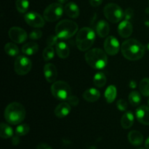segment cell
Returning a JSON list of instances; mask_svg holds the SVG:
<instances>
[{"mask_svg": "<svg viewBox=\"0 0 149 149\" xmlns=\"http://www.w3.org/2000/svg\"><path fill=\"white\" fill-rule=\"evenodd\" d=\"M122 53L126 59L130 61H138L145 55L144 45L139 41L130 39L124 42L121 47Z\"/></svg>", "mask_w": 149, "mask_h": 149, "instance_id": "1", "label": "cell"}, {"mask_svg": "<svg viewBox=\"0 0 149 149\" xmlns=\"http://www.w3.org/2000/svg\"><path fill=\"white\" fill-rule=\"evenodd\" d=\"M4 115V119L8 123L13 125H19L25 119L26 110L20 103L13 102L6 107Z\"/></svg>", "mask_w": 149, "mask_h": 149, "instance_id": "2", "label": "cell"}, {"mask_svg": "<svg viewBox=\"0 0 149 149\" xmlns=\"http://www.w3.org/2000/svg\"><path fill=\"white\" fill-rule=\"evenodd\" d=\"M85 61L93 68L101 70L107 65L108 58L104 51L98 48H94L86 52Z\"/></svg>", "mask_w": 149, "mask_h": 149, "instance_id": "3", "label": "cell"}, {"mask_svg": "<svg viewBox=\"0 0 149 149\" xmlns=\"http://www.w3.org/2000/svg\"><path fill=\"white\" fill-rule=\"evenodd\" d=\"M95 33L94 31L88 27H84L79 31L76 37V43L78 49L81 51H87L94 44Z\"/></svg>", "mask_w": 149, "mask_h": 149, "instance_id": "4", "label": "cell"}, {"mask_svg": "<svg viewBox=\"0 0 149 149\" xmlns=\"http://www.w3.org/2000/svg\"><path fill=\"white\" fill-rule=\"evenodd\" d=\"M78 31V25L70 20L60 21L55 27V33L61 39H68L72 37Z\"/></svg>", "mask_w": 149, "mask_h": 149, "instance_id": "5", "label": "cell"}, {"mask_svg": "<svg viewBox=\"0 0 149 149\" xmlns=\"http://www.w3.org/2000/svg\"><path fill=\"white\" fill-rule=\"evenodd\" d=\"M51 93L56 99L66 100L71 95V87L65 81H57L51 87Z\"/></svg>", "mask_w": 149, "mask_h": 149, "instance_id": "6", "label": "cell"}, {"mask_svg": "<svg viewBox=\"0 0 149 149\" xmlns=\"http://www.w3.org/2000/svg\"><path fill=\"white\" fill-rule=\"evenodd\" d=\"M105 17L109 21L113 23H119L124 17V12L122 9L116 4H108L103 10Z\"/></svg>", "mask_w": 149, "mask_h": 149, "instance_id": "7", "label": "cell"}, {"mask_svg": "<svg viewBox=\"0 0 149 149\" xmlns=\"http://www.w3.org/2000/svg\"><path fill=\"white\" fill-rule=\"evenodd\" d=\"M64 8L60 3H52L49 4L44 11V18L48 22H55L62 17Z\"/></svg>", "mask_w": 149, "mask_h": 149, "instance_id": "8", "label": "cell"}, {"mask_svg": "<svg viewBox=\"0 0 149 149\" xmlns=\"http://www.w3.org/2000/svg\"><path fill=\"white\" fill-rule=\"evenodd\" d=\"M31 61L26 56H18L15 61V71L18 75L23 76L27 74L31 71Z\"/></svg>", "mask_w": 149, "mask_h": 149, "instance_id": "9", "label": "cell"}, {"mask_svg": "<svg viewBox=\"0 0 149 149\" xmlns=\"http://www.w3.org/2000/svg\"><path fill=\"white\" fill-rule=\"evenodd\" d=\"M26 23L33 28H42L45 26V18L42 17L39 13L34 12L28 13L24 17Z\"/></svg>", "mask_w": 149, "mask_h": 149, "instance_id": "10", "label": "cell"}, {"mask_svg": "<svg viewBox=\"0 0 149 149\" xmlns=\"http://www.w3.org/2000/svg\"><path fill=\"white\" fill-rule=\"evenodd\" d=\"M120 45L116 37L109 36L105 39L104 49L107 54L110 55H115L119 52Z\"/></svg>", "mask_w": 149, "mask_h": 149, "instance_id": "11", "label": "cell"}, {"mask_svg": "<svg viewBox=\"0 0 149 149\" xmlns=\"http://www.w3.org/2000/svg\"><path fill=\"white\" fill-rule=\"evenodd\" d=\"M8 34L12 41L17 44L23 43L28 38L26 31L20 27H12L9 30Z\"/></svg>", "mask_w": 149, "mask_h": 149, "instance_id": "12", "label": "cell"}, {"mask_svg": "<svg viewBox=\"0 0 149 149\" xmlns=\"http://www.w3.org/2000/svg\"><path fill=\"white\" fill-rule=\"evenodd\" d=\"M44 74L48 82L54 83L58 77V70L54 64L47 63L44 67Z\"/></svg>", "mask_w": 149, "mask_h": 149, "instance_id": "13", "label": "cell"}, {"mask_svg": "<svg viewBox=\"0 0 149 149\" xmlns=\"http://www.w3.org/2000/svg\"><path fill=\"white\" fill-rule=\"evenodd\" d=\"M138 122L144 125H149V107L146 106H141L138 108L135 112Z\"/></svg>", "mask_w": 149, "mask_h": 149, "instance_id": "14", "label": "cell"}, {"mask_svg": "<svg viewBox=\"0 0 149 149\" xmlns=\"http://www.w3.org/2000/svg\"><path fill=\"white\" fill-rule=\"evenodd\" d=\"M133 31L132 25L129 20H123L118 27V33L122 38H128Z\"/></svg>", "mask_w": 149, "mask_h": 149, "instance_id": "15", "label": "cell"}, {"mask_svg": "<svg viewBox=\"0 0 149 149\" xmlns=\"http://www.w3.org/2000/svg\"><path fill=\"white\" fill-rule=\"evenodd\" d=\"M64 12L68 17L71 18H77L79 15V8L76 3L68 2L64 7Z\"/></svg>", "mask_w": 149, "mask_h": 149, "instance_id": "16", "label": "cell"}, {"mask_svg": "<svg viewBox=\"0 0 149 149\" xmlns=\"http://www.w3.org/2000/svg\"><path fill=\"white\" fill-rule=\"evenodd\" d=\"M71 112V105L68 103H61L55 109V114L58 118H63Z\"/></svg>", "mask_w": 149, "mask_h": 149, "instance_id": "17", "label": "cell"}, {"mask_svg": "<svg viewBox=\"0 0 149 149\" xmlns=\"http://www.w3.org/2000/svg\"><path fill=\"white\" fill-rule=\"evenodd\" d=\"M128 141L132 145L138 146L141 145L143 142V136L142 134L137 130L130 131L128 134Z\"/></svg>", "mask_w": 149, "mask_h": 149, "instance_id": "18", "label": "cell"}, {"mask_svg": "<svg viewBox=\"0 0 149 149\" xmlns=\"http://www.w3.org/2000/svg\"><path fill=\"white\" fill-rule=\"evenodd\" d=\"M100 93L97 89L90 88L86 90L83 93V97L85 100L88 102H95L100 98Z\"/></svg>", "mask_w": 149, "mask_h": 149, "instance_id": "19", "label": "cell"}, {"mask_svg": "<svg viewBox=\"0 0 149 149\" xmlns=\"http://www.w3.org/2000/svg\"><path fill=\"white\" fill-rule=\"evenodd\" d=\"M96 31H97V35L100 37L104 38L109 35V31H110V27L109 24L105 20H101L97 23L96 26Z\"/></svg>", "mask_w": 149, "mask_h": 149, "instance_id": "20", "label": "cell"}, {"mask_svg": "<svg viewBox=\"0 0 149 149\" xmlns=\"http://www.w3.org/2000/svg\"><path fill=\"white\" fill-rule=\"evenodd\" d=\"M55 49H56L57 55H58L60 58H62V59L67 58L70 54L69 47L67 45V44L63 42H58L56 45Z\"/></svg>", "mask_w": 149, "mask_h": 149, "instance_id": "21", "label": "cell"}, {"mask_svg": "<svg viewBox=\"0 0 149 149\" xmlns=\"http://www.w3.org/2000/svg\"><path fill=\"white\" fill-rule=\"evenodd\" d=\"M134 115L131 111H127L124 113L121 119V125L125 130L130 129L133 125Z\"/></svg>", "mask_w": 149, "mask_h": 149, "instance_id": "22", "label": "cell"}, {"mask_svg": "<svg viewBox=\"0 0 149 149\" xmlns=\"http://www.w3.org/2000/svg\"><path fill=\"white\" fill-rule=\"evenodd\" d=\"M39 50V45L33 42H28L22 47V52L26 55H33L36 54Z\"/></svg>", "mask_w": 149, "mask_h": 149, "instance_id": "23", "label": "cell"}, {"mask_svg": "<svg viewBox=\"0 0 149 149\" xmlns=\"http://www.w3.org/2000/svg\"><path fill=\"white\" fill-rule=\"evenodd\" d=\"M117 95L116 92V88L114 85H110L106 88V92H105V97L107 101V103H111L115 100Z\"/></svg>", "mask_w": 149, "mask_h": 149, "instance_id": "24", "label": "cell"}, {"mask_svg": "<svg viewBox=\"0 0 149 149\" xmlns=\"http://www.w3.org/2000/svg\"><path fill=\"white\" fill-rule=\"evenodd\" d=\"M0 136L4 139L10 138L13 136V130L10 125L1 123L0 125Z\"/></svg>", "mask_w": 149, "mask_h": 149, "instance_id": "25", "label": "cell"}, {"mask_svg": "<svg viewBox=\"0 0 149 149\" xmlns=\"http://www.w3.org/2000/svg\"><path fill=\"white\" fill-rule=\"evenodd\" d=\"M93 83L97 87H103L106 84V77L102 72H98L93 77Z\"/></svg>", "mask_w": 149, "mask_h": 149, "instance_id": "26", "label": "cell"}, {"mask_svg": "<svg viewBox=\"0 0 149 149\" xmlns=\"http://www.w3.org/2000/svg\"><path fill=\"white\" fill-rule=\"evenodd\" d=\"M4 51L7 55L11 57L16 56L19 54V48L15 44L12 43V42L6 44L4 46Z\"/></svg>", "mask_w": 149, "mask_h": 149, "instance_id": "27", "label": "cell"}, {"mask_svg": "<svg viewBox=\"0 0 149 149\" xmlns=\"http://www.w3.org/2000/svg\"><path fill=\"white\" fill-rule=\"evenodd\" d=\"M16 9L20 13H25L27 12L29 7V0H16L15 1Z\"/></svg>", "mask_w": 149, "mask_h": 149, "instance_id": "28", "label": "cell"}, {"mask_svg": "<svg viewBox=\"0 0 149 149\" xmlns=\"http://www.w3.org/2000/svg\"><path fill=\"white\" fill-rule=\"evenodd\" d=\"M139 89L141 94L146 97H149V79L144 78L141 81Z\"/></svg>", "mask_w": 149, "mask_h": 149, "instance_id": "29", "label": "cell"}, {"mask_svg": "<svg viewBox=\"0 0 149 149\" xmlns=\"http://www.w3.org/2000/svg\"><path fill=\"white\" fill-rule=\"evenodd\" d=\"M141 101V96L137 91H132L129 95V102L132 106H137Z\"/></svg>", "mask_w": 149, "mask_h": 149, "instance_id": "30", "label": "cell"}, {"mask_svg": "<svg viewBox=\"0 0 149 149\" xmlns=\"http://www.w3.org/2000/svg\"><path fill=\"white\" fill-rule=\"evenodd\" d=\"M30 131V127L27 124H22L16 127L15 134L18 136H24Z\"/></svg>", "mask_w": 149, "mask_h": 149, "instance_id": "31", "label": "cell"}, {"mask_svg": "<svg viewBox=\"0 0 149 149\" xmlns=\"http://www.w3.org/2000/svg\"><path fill=\"white\" fill-rule=\"evenodd\" d=\"M42 56H43L44 60L45 61H49L52 60L55 56V50L54 48L51 46H47L43 51L42 53Z\"/></svg>", "mask_w": 149, "mask_h": 149, "instance_id": "32", "label": "cell"}, {"mask_svg": "<svg viewBox=\"0 0 149 149\" xmlns=\"http://www.w3.org/2000/svg\"><path fill=\"white\" fill-rule=\"evenodd\" d=\"M42 36V32L41 30L39 29H36V30L32 31L29 34V37L32 39V40H37V39H40Z\"/></svg>", "mask_w": 149, "mask_h": 149, "instance_id": "33", "label": "cell"}, {"mask_svg": "<svg viewBox=\"0 0 149 149\" xmlns=\"http://www.w3.org/2000/svg\"><path fill=\"white\" fill-rule=\"evenodd\" d=\"M116 106H117L118 109L121 111H125L127 109V103L124 99H119L117 102H116Z\"/></svg>", "mask_w": 149, "mask_h": 149, "instance_id": "34", "label": "cell"}, {"mask_svg": "<svg viewBox=\"0 0 149 149\" xmlns=\"http://www.w3.org/2000/svg\"><path fill=\"white\" fill-rule=\"evenodd\" d=\"M58 39H59V38L58 37L57 35H51V36H49V37L47 38V44L48 46L51 47H52L53 45H56L58 43Z\"/></svg>", "mask_w": 149, "mask_h": 149, "instance_id": "35", "label": "cell"}, {"mask_svg": "<svg viewBox=\"0 0 149 149\" xmlns=\"http://www.w3.org/2000/svg\"><path fill=\"white\" fill-rule=\"evenodd\" d=\"M67 101L71 106H76L79 104V98L77 97V96L71 95L68 99H67Z\"/></svg>", "mask_w": 149, "mask_h": 149, "instance_id": "36", "label": "cell"}, {"mask_svg": "<svg viewBox=\"0 0 149 149\" xmlns=\"http://www.w3.org/2000/svg\"><path fill=\"white\" fill-rule=\"evenodd\" d=\"M134 15V12L132 8H127L125 11V13H124V17L127 20H129L130 19L132 18Z\"/></svg>", "mask_w": 149, "mask_h": 149, "instance_id": "37", "label": "cell"}, {"mask_svg": "<svg viewBox=\"0 0 149 149\" xmlns=\"http://www.w3.org/2000/svg\"><path fill=\"white\" fill-rule=\"evenodd\" d=\"M103 2V0H90V3L93 7H98Z\"/></svg>", "mask_w": 149, "mask_h": 149, "instance_id": "38", "label": "cell"}, {"mask_svg": "<svg viewBox=\"0 0 149 149\" xmlns=\"http://www.w3.org/2000/svg\"><path fill=\"white\" fill-rule=\"evenodd\" d=\"M36 149H52V148H51V146H49L48 144L42 143H39V145L37 146Z\"/></svg>", "mask_w": 149, "mask_h": 149, "instance_id": "39", "label": "cell"}, {"mask_svg": "<svg viewBox=\"0 0 149 149\" xmlns=\"http://www.w3.org/2000/svg\"><path fill=\"white\" fill-rule=\"evenodd\" d=\"M12 143L14 146H17L20 143V138H19L18 135H16L15 136L13 137V138H12Z\"/></svg>", "mask_w": 149, "mask_h": 149, "instance_id": "40", "label": "cell"}, {"mask_svg": "<svg viewBox=\"0 0 149 149\" xmlns=\"http://www.w3.org/2000/svg\"><path fill=\"white\" fill-rule=\"evenodd\" d=\"M129 85H130V88H135L137 86V84H136V82H135V81L132 80V81H130Z\"/></svg>", "mask_w": 149, "mask_h": 149, "instance_id": "41", "label": "cell"}, {"mask_svg": "<svg viewBox=\"0 0 149 149\" xmlns=\"http://www.w3.org/2000/svg\"><path fill=\"white\" fill-rule=\"evenodd\" d=\"M145 146H146V149H149V137L147 138L146 141Z\"/></svg>", "mask_w": 149, "mask_h": 149, "instance_id": "42", "label": "cell"}, {"mask_svg": "<svg viewBox=\"0 0 149 149\" xmlns=\"http://www.w3.org/2000/svg\"><path fill=\"white\" fill-rule=\"evenodd\" d=\"M68 1V0H58V2L61 4H65Z\"/></svg>", "mask_w": 149, "mask_h": 149, "instance_id": "43", "label": "cell"}, {"mask_svg": "<svg viewBox=\"0 0 149 149\" xmlns=\"http://www.w3.org/2000/svg\"><path fill=\"white\" fill-rule=\"evenodd\" d=\"M147 48H148V49L149 50V43L148 44V45H147Z\"/></svg>", "mask_w": 149, "mask_h": 149, "instance_id": "44", "label": "cell"}, {"mask_svg": "<svg viewBox=\"0 0 149 149\" xmlns=\"http://www.w3.org/2000/svg\"><path fill=\"white\" fill-rule=\"evenodd\" d=\"M138 149H145V148H138Z\"/></svg>", "mask_w": 149, "mask_h": 149, "instance_id": "45", "label": "cell"}, {"mask_svg": "<svg viewBox=\"0 0 149 149\" xmlns=\"http://www.w3.org/2000/svg\"><path fill=\"white\" fill-rule=\"evenodd\" d=\"M148 106H149V98H148Z\"/></svg>", "mask_w": 149, "mask_h": 149, "instance_id": "46", "label": "cell"}]
</instances>
